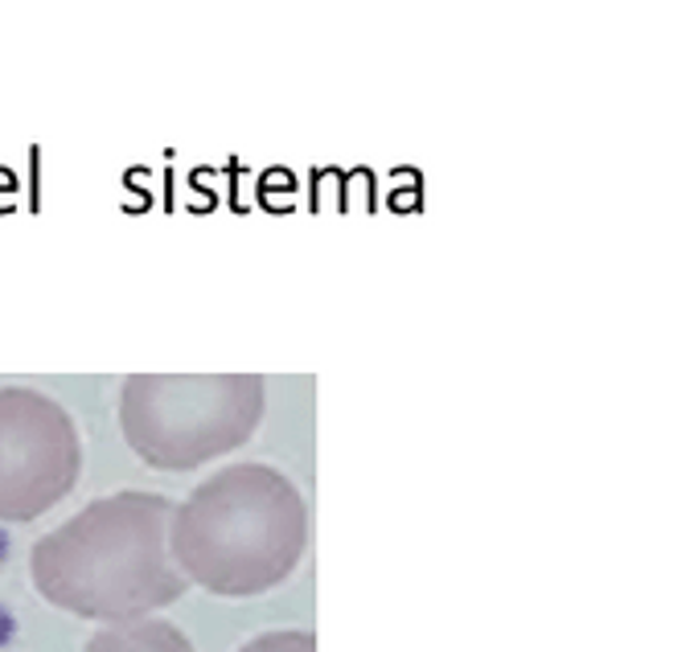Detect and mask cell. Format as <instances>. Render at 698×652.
Listing matches in <instances>:
<instances>
[{"label":"cell","instance_id":"1","mask_svg":"<svg viewBox=\"0 0 698 652\" xmlns=\"http://www.w3.org/2000/svg\"><path fill=\"white\" fill-rule=\"evenodd\" d=\"M173 500L161 493H112L45 534L33 555V587L83 620L124 624L185 596L189 579L168 555Z\"/></svg>","mask_w":698,"mask_h":652},{"label":"cell","instance_id":"2","mask_svg":"<svg viewBox=\"0 0 698 652\" xmlns=\"http://www.w3.org/2000/svg\"><path fill=\"white\" fill-rule=\"evenodd\" d=\"M308 509L284 473L230 464L173 509L168 555L214 596H264L305 558Z\"/></svg>","mask_w":698,"mask_h":652},{"label":"cell","instance_id":"3","mask_svg":"<svg viewBox=\"0 0 698 652\" xmlns=\"http://www.w3.org/2000/svg\"><path fill=\"white\" fill-rule=\"evenodd\" d=\"M264 418L259 374H132L120 427L148 468L189 473L243 447Z\"/></svg>","mask_w":698,"mask_h":652},{"label":"cell","instance_id":"4","mask_svg":"<svg viewBox=\"0 0 698 652\" xmlns=\"http://www.w3.org/2000/svg\"><path fill=\"white\" fill-rule=\"evenodd\" d=\"M83 473L79 427L38 390H0V521H33L74 493Z\"/></svg>","mask_w":698,"mask_h":652},{"label":"cell","instance_id":"5","mask_svg":"<svg viewBox=\"0 0 698 652\" xmlns=\"http://www.w3.org/2000/svg\"><path fill=\"white\" fill-rule=\"evenodd\" d=\"M86 652H194V644L165 620H124L95 632Z\"/></svg>","mask_w":698,"mask_h":652},{"label":"cell","instance_id":"6","mask_svg":"<svg viewBox=\"0 0 698 652\" xmlns=\"http://www.w3.org/2000/svg\"><path fill=\"white\" fill-rule=\"evenodd\" d=\"M238 652H317V637L305 628H284V632H264Z\"/></svg>","mask_w":698,"mask_h":652}]
</instances>
